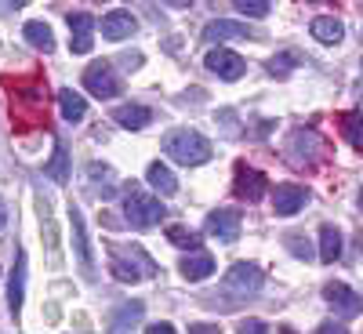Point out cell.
I'll list each match as a JSON object with an SVG mask.
<instances>
[{"label":"cell","mask_w":363,"mask_h":334,"mask_svg":"<svg viewBox=\"0 0 363 334\" xmlns=\"http://www.w3.org/2000/svg\"><path fill=\"white\" fill-rule=\"evenodd\" d=\"M164 153L174 160V164H186V167H196V164H207L211 160V142L200 135V131H189V128H178L164 138Z\"/></svg>","instance_id":"1"},{"label":"cell","mask_w":363,"mask_h":334,"mask_svg":"<svg viewBox=\"0 0 363 334\" xmlns=\"http://www.w3.org/2000/svg\"><path fill=\"white\" fill-rule=\"evenodd\" d=\"M124 218L135 226V229H153L160 218H164V204L157 196L142 193L138 186H128L124 189Z\"/></svg>","instance_id":"2"},{"label":"cell","mask_w":363,"mask_h":334,"mask_svg":"<svg viewBox=\"0 0 363 334\" xmlns=\"http://www.w3.org/2000/svg\"><path fill=\"white\" fill-rule=\"evenodd\" d=\"M135 262H142V265H149V269H157L153 258H149L142 247H120V244L109 247V269H113V277H116L120 284H138V280H145V272L135 269Z\"/></svg>","instance_id":"3"},{"label":"cell","mask_w":363,"mask_h":334,"mask_svg":"<svg viewBox=\"0 0 363 334\" xmlns=\"http://www.w3.org/2000/svg\"><path fill=\"white\" fill-rule=\"evenodd\" d=\"M323 153H327V145L316 131H294L291 142H287V160L294 167H313V164L323 160Z\"/></svg>","instance_id":"4"},{"label":"cell","mask_w":363,"mask_h":334,"mask_svg":"<svg viewBox=\"0 0 363 334\" xmlns=\"http://www.w3.org/2000/svg\"><path fill=\"white\" fill-rule=\"evenodd\" d=\"M265 287V272L251 262H236L229 272H225V291H236V294H258Z\"/></svg>","instance_id":"5"},{"label":"cell","mask_w":363,"mask_h":334,"mask_svg":"<svg viewBox=\"0 0 363 334\" xmlns=\"http://www.w3.org/2000/svg\"><path fill=\"white\" fill-rule=\"evenodd\" d=\"M69 229H73V251H77V265L80 272L91 280L95 277V255H91V244H87V233H84V215H80V207L69 204Z\"/></svg>","instance_id":"6"},{"label":"cell","mask_w":363,"mask_h":334,"mask_svg":"<svg viewBox=\"0 0 363 334\" xmlns=\"http://www.w3.org/2000/svg\"><path fill=\"white\" fill-rule=\"evenodd\" d=\"M84 87L99 99H113V95H120V77L113 73L109 62H95L84 69Z\"/></svg>","instance_id":"7"},{"label":"cell","mask_w":363,"mask_h":334,"mask_svg":"<svg viewBox=\"0 0 363 334\" xmlns=\"http://www.w3.org/2000/svg\"><path fill=\"white\" fill-rule=\"evenodd\" d=\"M203 66L215 73V77H222V80H240V77H244V69H247L244 58H240L236 51H225V48L211 51V55L203 58Z\"/></svg>","instance_id":"8"},{"label":"cell","mask_w":363,"mask_h":334,"mask_svg":"<svg viewBox=\"0 0 363 334\" xmlns=\"http://www.w3.org/2000/svg\"><path fill=\"white\" fill-rule=\"evenodd\" d=\"M306 200H309V189L306 186L284 182V186H277V193H272V211L284 215V218H291V215H298V211L306 207Z\"/></svg>","instance_id":"9"},{"label":"cell","mask_w":363,"mask_h":334,"mask_svg":"<svg viewBox=\"0 0 363 334\" xmlns=\"http://www.w3.org/2000/svg\"><path fill=\"white\" fill-rule=\"evenodd\" d=\"M233 193L240 200H247V204H258L265 196V174L255 171V167H247V164H240L236 167V182H233Z\"/></svg>","instance_id":"10"},{"label":"cell","mask_w":363,"mask_h":334,"mask_svg":"<svg viewBox=\"0 0 363 334\" xmlns=\"http://www.w3.org/2000/svg\"><path fill=\"white\" fill-rule=\"evenodd\" d=\"M240 211L233 207H218V211H211V218H207V233L211 236H218L222 244H233V240L240 236Z\"/></svg>","instance_id":"11"},{"label":"cell","mask_w":363,"mask_h":334,"mask_svg":"<svg viewBox=\"0 0 363 334\" xmlns=\"http://www.w3.org/2000/svg\"><path fill=\"white\" fill-rule=\"evenodd\" d=\"M69 48H73V55H87L91 48H95V18H91L87 11H77V15H69Z\"/></svg>","instance_id":"12"},{"label":"cell","mask_w":363,"mask_h":334,"mask_svg":"<svg viewBox=\"0 0 363 334\" xmlns=\"http://www.w3.org/2000/svg\"><path fill=\"white\" fill-rule=\"evenodd\" d=\"M323 298H327L342 316H359V313H363V298H359L352 287H345V284H327V287H323Z\"/></svg>","instance_id":"13"},{"label":"cell","mask_w":363,"mask_h":334,"mask_svg":"<svg viewBox=\"0 0 363 334\" xmlns=\"http://www.w3.org/2000/svg\"><path fill=\"white\" fill-rule=\"evenodd\" d=\"M138 33V18L131 15V11H109L106 18H102V37L106 40H128V37H135Z\"/></svg>","instance_id":"14"},{"label":"cell","mask_w":363,"mask_h":334,"mask_svg":"<svg viewBox=\"0 0 363 334\" xmlns=\"http://www.w3.org/2000/svg\"><path fill=\"white\" fill-rule=\"evenodd\" d=\"M247 37H251V29H247V26H240V22H225V18L211 22V26L203 29V40H207V44H225V40H247Z\"/></svg>","instance_id":"15"},{"label":"cell","mask_w":363,"mask_h":334,"mask_svg":"<svg viewBox=\"0 0 363 334\" xmlns=\"http://www.w3.org/2000/svg\"><path fill=\"white\" fill-rule=\"evenodd\" d=\"M113 120L120 128H128V131H138V128H145L149 120H153V113H149L145 106H138V102H128V106H116L113 109Z\"/></svg>","instance_id":"16"},{"label":"cell","mask_w":363,"mask_h":334,"mask_svg":"<svg viewBox=\"0 0 363 334\" xmlns=\"http://www.w3.org/2000/svg\"><path fill=\"white\" fill-rule=\"evenodd\" d=\"M342 258V233L335 226H323L320 229V262L323 265H335Z\"/></svg>","instance_id":"17"},{"label":"cell","mask_w":363,"mask_h":334,"mask_svg":"<svg viewBox=\"0 0 363 334\" xmlns=\"http://www.w3.org/2000/svg\"><path fill=\"white\" fill-rule=\"evenodd\" d=\"M22 37L33 44L37 51H44V55L55 51V37H51V26H48V22H26V26H22Z\"/></svg>","instance_id":"18"},{"label":"cell","mask_w":363,"mask_h":334,"mask_svg":"<svg viewBox=\"0 0 363 334\" xmlns=\"http://www.w3.org/2000/svg\"><path fill=\"white\" fill-rule=\"evenodd\" d=\"M178 269H182V277H186L189 284H200V280H207L211 272H215V262H211V255H193V258L182 262Z\"/></svg>","instance_id":"19"},{"label":"cell","mask_w":363,"mask_h":334,"mask_svg":"<svg viewBox=\"0 0 363 334\" xmlns=\"http://www.w3.org/2000/svg\"><path fill=\"white\" fill-rule=\"evenodd\" d=\"M145 178H149V186H153L157 193H164V196H174L178 193V182H174V174L157 160V164H149V171H145Z\"/></svg>","instance_id":"20"},{"label":"cell","mask_w":363,"mask_h":334,"mask_svg":"<svg viewBox=\"0 0 363 334\" xmlns=\"http://www.w3.org/2000/svg\"><path fill=\"white\" fill-rule=\"evenodd\" d=\"M313 37H316L320 44H338V40L345 37V26H342L338 18L323 15V18H316V22H313Z\"/></svg>","instance_id":"21"},{"label":"cell","mask_w":363,"mask_h":334,"mask_svg":"<svg viewBox=\"0 0 363 334\" xmlns=\"http://www.w3.org/2000/svg\"><path fill=\"white\" fill-rule=\"evenodd\" d=\"M22 298H26V255H18L15 280H11V294H8V306H11V316H15V320H18V313H22Z\"/></svg>","instance_id":"22"},{"label":"cell","mask_w":363,"mask_h":334,"mask_svg":"<svg viewBox=\"0 0 363 334\" xmlns=\"http://www.w3.org/2000/svg\"><path fill=\"white\" fill-rule=\"evenodd\" d=\"M58 106H62V116H66V120H84V113H87V102H84V95H77L73 87L58 91Z\"/></svg>","instance_id":"23"},{"label":"cell","mask_w":363,"mask_h":334,"mask_svg":"<svg viewBox=\"0 0 363 334\" xmlns=\"http://www.w3.org/2000/svg\"><path fill=\"white\" fill-rule=\"evenodd\" d=\"M44 174H48L51 182H69V153H66V145H55L51 164L44 167Z\"/></svg>","instance_id":"24"},{"label":"cell","mask_w":363,"mask_h":334,"mask_svg":"<svg viewBox=\"0 0 363 334\" xmlns=\"http://www.w3.org/2000/svg\"><path fill=\"white\" fill-rule=\"evenodd\" d=\"M138 316H142V306H138V301H128V306H120L109 316V330H128V323H135Z\"/></svg>","instance_id":"25"},{"label":"cell","mask_w":363,"mask_h":334,"mask_svg":"<svg viewBox=\"0 0 363 334\" xmlns=\"http://www.w3.org/2000/svg\"><path fill=\"white\" fill-rule=\"evenodd\" d=\"M342 131L352 142V149H359V153H363V116L359 113H345L342 116Z\"/></svg>","instance_id":"26"},{"label":"cell","mask_w":363,"mask_h":334,"mask_svg":"<svg viewBox=\"0 0 363 334\" xmlns=\"http://www.w3.org/2000/svg\"><path fill=\"white\" fill-rule=\"evenodd\" d=\"M167 240H171L174 247H189V251L200 247V236L193 229H186V226H167Z\"/></svg>","instance_id":"27"},{"label":"cell","mask_w":363,"mask_h":334,"mask_svg":"<svg viewBox=\"0 0 363 334\" xmlns=\"http://www.w3.org/2000/svg\"><path fill=\"white\" fill-rule=\"evenodd\" d=\"M233 8L247 18H265L272 11V0H233Z\"/></svg>","instance_id":"28"},{"label":"cell","mask_w":363,"mask_h":334,"mask_svg":"<svg viewBox=\"0 0 363 334\" xmlns=\"http://www.w3.org/2000/svg\"><path fill=\"white\" fill-rule=\"evenodd\" d=\"M294 69V55H277V58H269V73L272 77H287Z\"/></svg>","instance_id":"29"},{"label":"cell","mask_w":363,"mask_h":334,"mask_svg":"<svg viewBox=\"0 0 363 334\" xmlns=\"http://www.w3.org/2000/svg\"><path fill=\"white\" fill-rule=\"evenodd\" d=\"M284 240H287V247H291L298 258H309V244H301V236H298V233H291V236H284Z\"/></svg>","instance_id":"30"},{"label":"cell","mask_w":363,"mask_h":334,"mask_svg":"<svg viewBox=\"0 0 363 334\" xmlns=\"http://www.w3.org/2000/svg\"><path fill=\"white\" fill-rule=\"evenodd\" d=\"M240 330H244V334H262L265 323L262 320H244V323H240Z\"/></svg>","instance_id":"31"},{"label":"cell","mask_w":363,"mask_h":334,"mask_svg":"<svg viewBox=\"0 0 363 334\" xmlns=\"http://www.w3.org/2000/svg\"><path fill=\"white\" fill-rule=\"evenodd\" d=\"M145 330H149V334H171L174 327H171V323H149Z\"/></svg>","instance_id":"32"},{"label":"cell","mask_w":363,"mask_h":334,"mask_svg":"<svg viewBox=\"0 0 363 334\" xmlns=\"http://www.w3.org/2000/svg\"><path fill=\"white\" fill-rule=\"evenodd\" d=\"M189 330H193V334H211V330H218V327H211V323H193Z\"/></svg>","instance_id":"33"},{"label":"cell","mask_w":363,"mask_h":334,"mask_svg":"<svg viewBox=\"0 0 363 334\" xmlns=\"http://www.w3.org/2000/svg\"><path fill=\"white\" fill-rule=\"evenodd\" d=\"M4 226H8V204L0 200V229H4Z\"/></svg>","instance_id":"34"},{"label":"cell","mask_w":363,"mask_h":334,"mask_svg":"<svg viewBox=\"0 0 363 334\" xmlns=\"http://www.w3.org/2000/svg\"><path fill=\"white\" fill-rule=\"evenodd\" d=\"M193 0H167V8H189Z\"/></svg>","instance_id":"35"},{"label":"cell","mask_w":363,"mask_h":334,"mask_svg":"<svg viewBox=\"0 0 363 334\" xmlns=\"http://www.w3.org/2000/svg\"><path fill=\"white\" fill-rule=\"evenodd\" d=\"M359 211H363V189H359Z\"/></svg>","instance_id":"36"},{"label":"cell","mask_w":363,"mask_h":334,"mask_svg":"<svg viewBox=\"0 0 363 334\" xmlns=\"http://www.w3.org/2000/svg\"><path fill=\"white\" fill-rule=\"evenodd\" d=\"M359 4H363V0H359Z\"/></svg>","instance_id":"37"}]
</instances>
